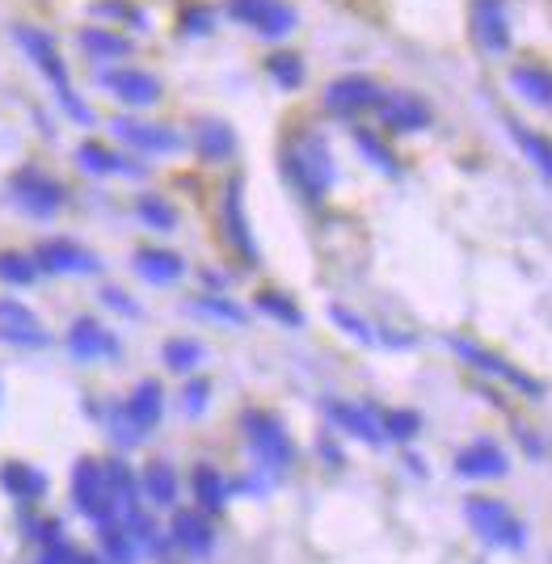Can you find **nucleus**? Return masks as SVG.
Masks as SVG:
<instances>
[{
  "label": "nucleus",
  "mask_w": 552,
  "mask_h": 564,
  "mask_svg": "<svg viewBox=\"0 0 552 564\" xmlns=\"http://www.w3.org/2000/svg\"><path fill=\"white\" fill-rule=\"evenodd\" d=\"M194 148H198V157L203 161H228L232 152H237V135H232V127L228 123H220V118H203L198 127H194Z\"/></svg>",
  "instance_id": "21"
},
{
  "label": "nucleus",
  "mask_w": 552,
  "mask_h": 564,
  "mask_svg": "<svg viewBox=\"0 0 552 564\" xmlns=\"http://www.w3.org/2000/svg\"><path fill=\"white\" fill-rule=\"evenodd\" d=\"M266 72H271V81H275L278 89H300V84H304V59L278 51L266 59Z\"/></svg>",
  "instance_id": "34"
},
{
  "label": "nucleus",
  "mask_w": 552,
  "mask_h": 564,
  "mask_svg": "<svg viewBox=\"0 0 552 564\" xmlns=\"http://www.w3.org/2000/svg\"><path fill=\"white\" fill-rule=\"evenodd\" d=\"M464 514H469L472 531L485 539V543L524 548V522L506 510L497 497H469V502H464Z\"/></svg>",
  "instance_id": "6"
},
{
  "label": "nucleus",
  "mask_w": 552,
  "mask_h": 564,
  "mask_svg": "<svg viewBox=\"0 0 552 564\" xmlns=\"http://www.w3.org/2000/svg\"><path fill=\"white\" fill-rule=\"evenodd\" d=\"M380 102H384V89L371 81V77H337V81H330V89H325V106L333 110V114H359V110H380Z\"/></svg>",
  "instance_id": "10"
},
{
  "label": "nucleus",
  "mask_w": 552,
  "mask_h": 564,
  "mask_svg": "<svg viewBox=\"0 0 552 564\" xmlns=\"http://www.w3.org/2000/svg\"><path fill=\"white\" fill-rule=\"evenodd\" d=\"M102 299L111 303L114 312H127V316H136V312H139L136 303H131V296H127V291H118V287H106V291H102Z\"/></svg>",
  "instance_id": "45"
},
{
  "label": "nucleus",
  "mask_w": 552,
  "mask_h": 564,
  "mask_svg": "<svg viewBox=\"0 0 552 564\" xmlns=\"http://www.w3.org/2000/svg\"><path fill=\"white\" fill-rule=\"evenodd\" d=\"M355 148H359L363 157H367V161L376 164L380 173H388V177H392V173L401 169V164H396V157H392V152H388L384 143H380V135L367 131V127H359V131H355Z\"/></svg>",
  "instance_id": "35"
},
{
  "label": "nucleus",
  "mask_w": 552,
  "mask_h": 564,
  "mask_svg": "<svg viewBox=\"0 0 552 564\" xmlns=\"http://www.w3.org/2000/svg\"><path fill=\"white\" fill-rule=\"evenodd\" d=\"M451 349L460 354V358H469L476 371H485V376H497V379H510L515 388H524V392H531V396H540L544 388L536 383V379H527V376H519L506 358H497V354H490L485 346H476V342H464V337H451Z\"/></svg>",
  "instance_id": "16"
},
{
  "label": "nucleus",
  "mask_w": 552,
  "mask_h": 564,
  "mask_svg": "<svg viewBox=\"0 0 552 564\" xmlns=\"http://www.w3.org/2000/svg\"><path fill=\"white\" fill-rule=\"evenodd\" d=\"M325 413H330L333 426H342L346 434H355L363 442H371V447H380L388 434H384V422L371 413V408H363V404H350V401H330L325 404Z\"/></svg>",
  "instance_id": "17"
},
{
  "label": "nucleus",
  "mask_w": 552,
  "mask_h": 564,
  "mask_svg": "<svg viewBox=\"0 0 552 564\" xmlns=\"http://www.w3.org/2000/svg\"><path fill=\"white\" fill-rule=\"evenodd\" d=\"M139 488H143V497H148L152 506L169 510V506L177 502V472H173L169 463H148V468H143V481H139Z\"/></svg>",
  "instance_id": "27"
},
{
  "label": "nucleus",
  "mask_w": 552,
  "mask_h": 564,
  "mask_svg": "<svg viewBox=\"0 0 552 564\" xmlns=\"http://www.w3.org/2000/svg\"><path fill=\"white\" fill-rule=\"evenodd\" d=\"M13 43L38 64V72H43L47 81L56 84V97H59V106H64V114H68L72 123L89 127V123H93V110L77 97V89L68 81V68H64V59H59L56 43H51V34H47V30H34V26H18L13 30Z\"/></svg>",
  "instance_id": "1"
},
{
  "label": "nucleus",
  "mask_w": 552,
  "mask_h": 564,
  "mask_svg": "<svg viewBox=\"0 0 552 564\" xmlns=\"http://www.w3.org/2000/svg\"><path fill=\"white\" fill-rule=\"evenodd\" d=\"M472 38L476 47L490 55L510 51V18L506 0H472Z\"/></svg>",
  "instance_id": "8"
},
{
  "label": "nucleus",
  "mask_w": 552,
  "mask_h": 564,
  "mask_svg": "<svg viewBox=\"0 0 552 564\" xmlns=\"http://www.w3.org/2000/svg\"><path fill=\"white\" fill-rule=\"evenodd\" d=\"M114 135L123 143H131L148 157H173L182 148V135L173 127H157V123H139V118H114Z\"/></svg>",
  "instance_id": "12"
},
{
  "label": "nucleus",
  "mask_w": 552,
  "mask_h": 564,
  "mask_svg": "<svg viewBox=\"0 0 552 564\" xmlns=\"http://www.w3.org/2000/svg\"><path fill=\"white\" fill-rule=\"evenodd\" d=\"M106 481H111V497H114V510H118V522H136L143 506H139V488L136 476L127 472V463H106Z\"/></svg>",
  "instance_id": "22"
},
{
  "label": "nucleus",
  "mask_w": 552,
  "mask_h": 564,
  "mask_svg": "<svg viewBox=\"0 0 552 564\" xmlns=\"http://www.w3.org/2000/svg\"><path fill=\"white\" fill-rule=\"evenodd\" d=\"M330 316H333V324H337V329H346V333H350L355 342H367V346L376 342V329H371V324L363 321V316H355L350 308H342V303H333V308H330Z\"/></svg>",
  "instance_id": "40"
},
{
  "label": "nucleus",
  "mask_w": 552,
  "mask_h": 564,
  "mask_svg": "<svg viewBox=\"0 0 552 564\" xmlns=\"http://www.w3.org/2000/svg\"><path fill=\"white\" fill-rule=\"evenodd\" d=\"M456 472L469 476V481H497V476L510 472V459H506V451H502L497 442L476 438V442H469V447L456 456Z\"/></svg>",
  "instance_id": "15"
},
{
  "label": "nucleus",
  "mask_w": 552,
  "mask_h": 564,
  "mask_svg": "<svg viewBox=\"0 0 552 564\" xmlns=\"http://www.w3.org/2000/svg\"><path fill=\"white\" fill-rule=\"evenodd\" d=\"M0 342L22 349H43L51 342V333L43 329V321L30 312L18 299H0Z\"/></svg>",
  "instance_id": "9"
},
{
  "label": "nucleus",
  "mask_w": 552,
  "mask_h": 564,
  "mask_svg": "<svg viewBox=\"0 0 552 564\" xmlns=\"http://www.w3.org/2000/svg\"><path fill=\"white\" fill-rule=\"evenodd\" d=\"M245 434H249V451H253V459L262 468H271V472L291 468L296 447H291V438H287L278 417H271V413H245Z\"/></svg>",
  "instance_id": "5"
},
{
  "label": "nucleus",
  "mask_w": 552,
  "mask_h": 564,
  "mask_svg": "<svg viewBox=\"0 0 552 564\" xmlns=\"http://www.w3.org/2000/svg\"><path fill=\"white\" fill-rule=\"evenodd\" d=\"M102 548H106V556H111V564H131L139 552L136 536L123 527V522H111V527H102Z\"/></svg>",
  "instance_id": "33"
},
{
  "label": "nucleus",
  "mask_w": 552,
  "mask_h": 564,
  "mask_svg": "<svg viewBox=\"0 0 552 564\" xmlns=\"http://www.w3.org/2000/svg\"><path fill=\"white\" fill-rule=\"evenodd\" d=\"M173 543L191 556H207L216 539H211V527L198 510H177L173 514Z\"/></svg>",
  "instance_id": "23"
},
{
  "label": "nucleus",
  "mask_w": 552,
  "mask_h": 564,
  "mask_svg": "<svg viewBox=\"0 0 552 564\" xmlns=\"http://www.w3.org/2000/svg\"><path fill=\"white\" fill-rule=\"evenodd\" d=\"M510 131H515V139H519V148H524L527 161L536 164V169L552 182V143L549 139H544L540 131H527V127H519V123H510Z\"/></svg>",
  "instance_id": "31"
},
{
  "label": "nucleus",
  "mask_w": 552,
  "mask_h": 564,
  "mask_svg": "<svg viewBox=\"0 0 552 564\" xmlns=\"http://www.w3.org/2000/svg\"><path fill=\"white\" fill-rule=\"evenodd\" d=\"M257 308H262L266 316H275L278 324H291V329L304 324V312H300L287 296H278V291H262V296H257Z\"/></svg>",
  "instance_id": "37"
},
{
  "label": "nucleus",
  "mask_w": 552,
  "mask_h": 564,
  "mask_svg": "<svg viewBox=\"0 0 552 564\" xmlns=\"http://www.w3.org/2000/svg\"><path fill=\"white\" fill-rule=\"evenodd\" d=\"M194 312H207V316H216V321L223 324H245V308H237L232 299H220V296H203L194 299Z\"/></svg>",
  "instance_id": "39"
},
{
  "label": "nucleus",
  "mask_w": 552,
  "mask_h": 564,
  "mask_svg": "<svg viewBox=\"0 0 552 564\" xmlns=\"http://www.w3.org/2000/svg\"><path fill=\"white\" fill-rule=\"evenodd\" d=\"M72 564H102L97 556H81V552H72Z\"/></svg>",
  "instance_id": "46"
},
{
  "label": "nucleus",
  "mask_w": 552,
  "mask_h": 564,
  "mask_svg": "<svg viewBox=\"0 0 552 564\" xmlns=\"http://www.w3.org/2000/svg\"><path fill=\"white\" fill-rule=\"evenodd\" d=\"M72 497H77V510H81L89 522H97V527L118 522V510H114V497H111V481H106V463L81 459L77 472H72Z\"/></svg>",
  "instance_id": "3"
},
{
  "label": "nucleus",
  "mask_w": 552,
  "mask_h": 564,
  "mask_svg": "<svg viewBox=\"0 0 552 564\" xmlns=\"http://www.w3.org/2000/svg\"><path fill=\"white\" fill-rule=\"evenodd\" d=\"M34 262L51 274H97L102 269V257L77 241H43Z\"/></svg>",
  "instance_id": "13"
},
{
  "label": "nucleus",
  "mask_w": 552,
  "mask_h": 564,
  "mask_svg": "<svg viewBox=\"0 0 552 564\" xmlns=\"http://www.w3.org/2000/svg\"><path fill=\"white\" fill-rule=\"evenodd\" d=\"M77 161H81L84 173H93V177H111V173H127V177H139L143 169L139 164H131L127 157H118V152H111V148H102V143H81L77 148Z\"/></svg>",
  "instance_id": "26"
},
{
  "label": "nucleus",
  "mask_w": 552,
  "mask_h": 564,
  "mask_svg": "<svg viewBox=\"0 0 552 564\" xmlns=\"http://www.w3.org/2000/svg\"><path fill=\"white\" fill-rule=\"evenodd\" d=\"M228 18L257 38H287L300 22L287 0H228Z\"/></svg>",
  "instance_id": "4"
},
{
  "label": "nucleus",
  "mask_w": 552,
  "mask_h": 564,
  "mask_svg": "<svg viewBox=\"0 0 552 564\" xmlns=\"http://www.w3.org/2000/svg\"><path fill=\"white\" fill-rule=\"evenodd\" d=\"M380 118H384L388 131H422L430 123V106L417 93H384Z\"/></svg>",
  "instance_id": "18"
},
{
  "label": "nucleus",
  "mask_w": 552,
  "mask_h": 564,
  "mask_svg": "<svg viewBox=\"0 0 552 564\" xmlns=\"http://www.w3.org/2000/svg\"><path fill=\"white\" fill-rule=\"evenodd\" d=\"M211 9H203V4H194V9H186L182 13V34H211Z\"/></svg>",
  "instance_id": "44"
},
{
  "label": "nucleus",
  "mask_w": 552,
  "mask_h": 564,
  "mask_svg": "<svg viewBox=\"0 0 552 564\" xmlns=\"http://www.w3.org/2000/svg\"><path fill=\"white\" fill-rule=\"evenodd\" d=\"M0 481H4V488H9L18 502H34V497H43V488H47V481H43L30 463H9V468L0 472Z\"/></svg>",
  "instance_id": "29"
},
{
  "label": "nucleus",
  "mask_w": 552,
  "mask_h": 564,
  "mask_svg": "<svg viewBox=\"0 0 552 564\" xmlns=\"http://www.w3.org/2000/svg\"><path fill=\"white\" fill-rule=\"evenodd\" d=\"M102 84L111 89L118 102H127L136 110L161 102V81L152 72H143V68H111V72H102Z\"/></svg>",
  "instance_id": "11"
},
{
  "label": "nucleus",
  "mask_w": 552,
  "mask_h": 564,
  "mask_svg": "<svg viewBox=\"0 0 552 564\" xmlns=\"http://www.w3.org/2000/svg\"><path fill=\"white\" fill-rule=\"evenodd\" d=\"M283 169H287L291 186L300 189L308 203H321V198L330 194L333 177H337L330 143H325L321 135H304V139H296V143L287 148V157H283Z\"/></svg>",
  "instance_id": "2"
},
{
  "label": "nucleus",
  "mask_w": 552,
  "mask_h": 564,
  "mask_svg": "<svg viewBox=\"0 0 552 564\" xmlns=\"http://www.w3.org/2000/svg\"><path fill=\"white\" fill-rule=\"evenodd\" d=\"M136 216L143 219L148 228H157V232H173V228H177V211L169 207L165 198H139Z\"/></svg>",
  "instance_id": "36"
},
{
  "label": "nucleus",
  "mask_w": 552,
  "mask_h": 564,
  "mask_svg": "<svg viewBox=\"0 0 552 564\" xmlns=\"http://www.w3.org/2000/svg\"><path fill=\"white\" fill-rule=\"evenodd\" d=\"M127 413L136 417V426L143 434L152 430V426L161 422V413H165V392H161V383H157V379H139L136 392L127 396Z\"/></svg>",
  "instance_id": "25"
},
{
  "label": "nucleus",
  "mask_w": 552,
  "mask_h": 564,
  "mask_svg": "<svg viewBox=\"0 0 552 564\" xmlns=\"http://www.w3.org/2000/svg\"><path fill=\"white\" fill-rule=\"evenodd\" d=\"M165 367L169 371H177V376H191L194 367L207 358V349H203V342H194V337H173V342H165Z\"/></svg>",
  "instance_id": "30"
},
{
  "label": "nucleus",
  "mask_w": 552,
  "mask_h": 564,
  "mask_svg": "<svg viewBox=\"0 0 552 564\" xmlns=\"http://www.w3.org/2000/svg\"><path fill=\"white\" fill-rule=\"evenodd\" d=\"M81 47L93 59H118V55L131 51V43L123 34H114V30H81Z\"/></svg>",
  "instance_id": "32"
},
{
  "label": "nucleus",
  "mask_w": 552,
  "mask_h": 564,
  "mask_svg": "<svg viewBox=\"0 0 552 564\" xmlns=\"http://www.w3.org/2000/svg\"><path fill=\"white\" fill-rule=\"evenodd\" d=\"M194 502H198V510L216 514L228 506V484H223V476L216 472V468H194Z\"/></svg>",
  "instance_id": "28"
},
{
  "label": "nucleus",
  "mask_w": 552,
  "mask_h": 564,
  "mask_svg": "<svg viewBox=\"0 0 552 564\" xmlns=\"http://www.w3.org/2000/svg\"><path fill=\"white\" fill-rule=\"evenodd\" d=\"M207 396H211V383H207V379H194V383H186V392H182V408H186L191 417H198V413L207 408Z\"/></svg>",
  "instance_id": "43"
},
{
  "label": "nucleus",
  "mask_w": 552,
  "mask_h": 564,
  "mask_svg": "<svg viewBox=\"0 0 552 564\" xmlns=\"http://www.w3.org/2000/svg\"><path fill=\"white\" fill-rule=\"evenodd\" d=\"M220 216H223V237H228V244H232L245 262H257V249H253V237H249V223H245V203H241V182H228Z\"/></svg>",
  "instance_id": "19"
},
{
  "label": "nucleus",
  "mask_w": 552,
  "mask_h": 564,
  "mask_svg": "<svg viewBox=\"0 0 552 564\" xmlns=\"http://www.w3.org/2000/svg\"><path fill=\"white\" fill-rule=\"evenodd\" d=\"M111 438L118 447H136L139 438H143V430L136 426V417L127 413V404H123V408H111Z\"/></svg>",
  "instance_id": "41"
},
{
  "label": "nucleus",
  "mask_w": 552,
  "mask_h": 564,
  "mask_svg": "<svg viewBox=\"0 0 552 564\" xmlns=\"http://www.w3.org/2000/svg\"><path fill=\"white\" fill-rule=\"evenodd\" d=\"M510 89L531 102V106H544L552 110V72L549 68H540V64H519V68H510Z\"/></svg>",
  "instance_id": "24"
},
{
  "label": "nucleus",
  "mask_w": 552,
  "mask_h": 564,
  "mask_svg": "<svg viewBox=\"0 0 552 564\" xmlns=\"http://www.w3.org/2000/svg\"><path fill=\"white\" fill-rule=\"evenodd\" d=\"M136 274L152 287H173L182 274H186V262L169 249H139L136 253Z\"/></svg>",
  "instance_id": "20"
},
{
  "label": "nucleus",
  "mask_w": 552,
  "mask_h": 564,
  "mask_svg": "<svg viewBox=\"0 0 552 564\" xmlns=\"http://www.w3.org/2000/svg\"><path fill=\"white\" fill-rule=\"evenodd\" d=\"M417 426H422V422H417V413H410V408H396V413H388L384 417V434L388 438H396V442H410L417 434Z\"/></svg>",
  "instance_id": "42"
},
{
  "label": "nucleus",
  "mask_w": 552,
  "mask_h": 564,
  "mask_svg": "<svg viewBox=\"0 0 552 564\" xmlns=\"http://www.w3.org/2000/svg\"><path fill=\"white\" fill-rule=\"evenodd\" d=\"M9 189H13V203L38 219L56 216L59 207H64V186H59L56 177L38 173V169H18L9 177Z\"/></svg>",
  "instance_id": "7"
},
{
  "label": "nucleus",
  "mask_w": 552,
  "mask_h": 564,
  "mask_svg": "<svg viewBox=\"0 0 552 564\" xmlns=\"http://www.w3.org/2000/svg\"><path fill=\"white\" fill-rule=\"evenodd\" d=\"M68 354L81 362H97V358H118V337L106 324H97L93 316H81L68 329Z\"/></svg>",
  "instance_id": "14"
},
{
  "label": "nucleus",
  "mask_w": 552,
  "mask_h": 564,
  "mask_svg": "<svg viewBox=\"0 0 552 564\" xmlns=\"http://www.w3.org/2000/svg\"><path fill=\"white\" fill-rule=\"evenodd\" d=\"M38 262H30L22 253H0V278L4 283H13V287H30L34 278H38Z\"/></svg>",
  "instance_id": "38"
}]
</instances>
